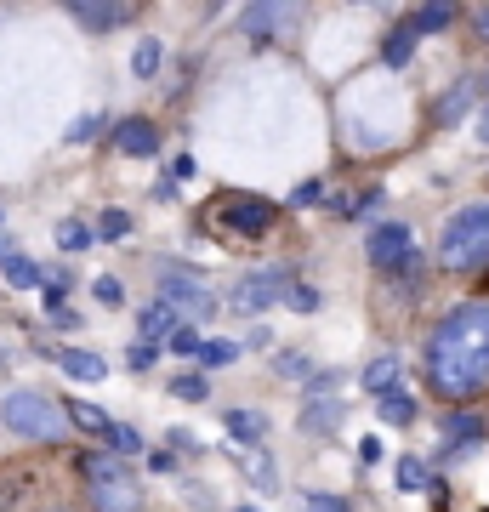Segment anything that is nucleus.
<instances>
[{"mask_svg":"<svg viewBox=\"0 0 489 512\" xmlns=\"http://www.w3.org/2000/svg\"><path fill=\"white\" fill-rule=\"evenodd\" d=\"M489 382V302H455L427 330V387L438 399L467 404Z\"/></svg>","mask_w":489,"mask_h":512,"instance_id":"nucleus-1","label":"nucleus"},{"mask_svg":"<svg viewBox=\"0 0 489 512\" xmlns=\"http://www.w3.org/2000/svg\"><path fill=\"white\" fill-rule=\"evenodd\" d=\"M438 262L450 274H484L489 268V200H472L461 205L444 234H438Z\"/></svg>","mask_w":489,"mask_h":512,"instance_id":"nucleus-2","label":"nucleus"},{"mask_svg":"<svg viewBox=\"0 0 489 512\" xmlns=\"http://www.w3.org/2000/svg\"><path fill=\"white\" fill-rule=\"evenodd\" d=\"M0 421H6L18 439H35V444H63L69 439V410L52 404L46 393H35V387H12V393L0 399Z\"/></svg>","mask_w":489,"mask_h":512,"instance_id":"nucleus-3","label":"nucleus"},{"mask_svg":"<svg viewBox=\"0 0 489 512\" xmlns=\"http://www.w3.org/2000/svg\"><path fill=\"white\" fill-rule=\"evenodd\" d=\"M364 251H370V262H376L381 274H399V268H416V262H421L416 234H410L404 222H381V228H370Z\"/></svg>","mask_w":489,"mask_h":512,"instance_id":"nucleus-4","label":"nucleus"},{"mask_svg":"<svg viewBox=\"0 0 489 512\" xmlns=\"http://www.w3.org/2000/svg\"><path fill=\"white\" fill-rule=\"evenodd\" d=\"M290 285L296 279L285 268H262V274H245L234 285V313H268L273 302H290Z\"/></svg>","mask_w":489,"mask_h":512,"instance_id":"nucleus-5","label":"nucleus"},{"mask_svg":"<svg viewBox=\"0 0 489 512\" xmlns=\"http://www.w3.org/2000/svg\"><path fill=\"white\" fill-rule=\"evenodd\" d=\"M330 387H336V376H330V370H319V376H313V387H308V410H302V427H308V433H336V427H342L347 404L336 399Z\"/></svg>","mask_w":489,"mask_h":512,"instance_id":"nucleus-6","label":"nucleus"},{"mask_svg":"<svg viewBox=\"0 0 489 512\" xmlns=\"http://www.w3.org/2000/svg\"><path fill=\"white\" fill-rule=\"evenodd\" d=\"M217 205H222V222H228L234 234H268L273 217H279L262 194H222Z\"/></svg>","mask_w":489,"mask_h":512,"instance_id":"nucleus-7","label":"nucleus"},{"mask_svg":"<svg viewBox=\"0 0 489 512\" xmlns=\"http://www.w3.org/2000/svg\"><path fill=\"white\" fill-rule=\"evenodd\" d=\"M160 296L171 302V308L200 313V319H211V313H217V296L205 291L194 274H182V268H160Z\"/></svg>","mask_w":489,"mask_h":512,"instance_id":"nucleus-8","label":"nucleus"},{"mask_svg":"<svg viewBox=\"0 0 489 512\" xmlns=\"http://www.w3.org/2000/svg\"><path fill=\"white\" fill-rule=\"evenodd\" d=\"M296 6H279V0H256V6H245L239 12V29L251 40H268V35H285V29H296Z\"/></svg>","mask_w":489,"mask_h":512,"instance_id":"nucleus-9","label":"nucleus"},{"mask_svg":"<svg viewBox=\"0 0 489 512\" xmlns=\"http://www.w3.org/2000/svg\"><path fill=\"white\" fill-rule=\"evenodd\" d=\"M69 18L86 23V29H120V23L137 18V6H126V0H109V6H97V0H74Z\"/></svg>","mask_w":489,"mask_h":512,"instance_id":"nucleus-10","label":"nucleus"},{"mask_svg":"<svg viewBox=\"0 0 489 512\" xmlns=\"http://www.w3.org/2000/svg\"><path fill=\"white\" fill-rule=\"evenodd\" d=\"M114 148H120V154H154V148H160V126L143 120V114H131V120L114 126Z\"/></svg>","mask_w":489,"mask_h":512,"instance_id":"nucleus-11","label":"nucleus"},{"mask_svg":"<svg viewBox=\"0 0 489 512\" xmlns=\"http://www.w3.org/2000/svg\"><path fill=\"white\" fill-rule=\"evenodd\" d=\"M52 365L63 370V376H74V382H103V376H109V365L86 348H52Z\"/></svg>","mask_w":489,"mask_h":512,"instance_id":"nucleus-12","label":"nucleus"},{"mask_svg":"<svg viewBox=\"0 0 489 512\" xmlns=\"http://www.w3.org/2000/svg\"><path fill=\"white\" fill-rule=\"evenodd\" d=\"M472 97H478V80H472V74H461L450 92H444V97L433 103V120H438V126H455V120H461V114L472 109Z\"/></svg>","mask_w":489,"mask_h":512,"instance_id":"nucleus-13","label":"nucleus"},{"mask_svg":"<svg viewBox=\"0 0 489 512\" xmlns=\"http://www.w3.org/2000/svg\"><path fill=\"white\" fill-rule=\"evenodd\" d=\"M0 279H6V285H18V291H35L46 274H40V268L18 251V245H6V239H0Z\"/></svg>","mask_w":489,"mask_h":512,"instance_id":"nucleus-14","label":"nucleus"},{"mask_svg":"<svg viewBox=\"0 0 489 512\" xmlns=\"http://www.w3.org/2000/svg\"><path fill=\"white\" fill-rule=\"evenodd\" d=\"M137 336H143V342H160V336H177V308H171V302H154V308H143L137 313Z\"/></svg>","mask_w":489,"mask_h":512,"instance_id":"nucleus-15","label":"nucleus"},{"mask_svg":"<svg viewBox=\"0 0 489 512\" xmlns=\"http://www.w3.org/2000/svg\"><path fill=\"white\" fill-rule=\"evenodd\" d=\"M91 495H97V512H137V484L131 478H114V484H91Z\"/></svg>","mask_w":489,"mask_h":512,"instance_id":"nucleus-16","label":"nucleus"},{"mask_svg":"<svg viewBox=\"0 0 489 512\" xmlns=\"http://www.w3.org/2000/svg\"><path fill=\"white\" fill-rule=\"evenodd\" d=\"M376 410H381L387 427H410V421H416V399H410L404 387H387V393L376 399Z\"/></svg>","mask_w":489,"mask_h":512,"instance_id":"nucleus-17","label":"nucleus"},{"mask_svg":"<svg viewBox=\"0 0 489 512\" xmlns=\"http://www.w3.org/2000/svg\"><path fill=\"white\" fill-rule=\"evenodd\" d=\"M404 23H410L416 35H444V29L455 23V6H444V0H433V6H416V12H410Z\"/></svg>","mask_w":489,"mask_h":512,"instance_id":"nucleus-18","label":"nucleus"},{"mask_svg":"<svg viewBox=\"0 0 489 512\" xmlns=\"http://www.w3.org/2000/svg\"><path fill=\"white\" fill-rule=\"evenodd\" d=\"M228 433L256 450V444L268 439V416H262V410H228Z\"/></svg>","mask_w":489,"mask_h":512,"instance_id":"nucleus-19","label":"nucleus"},{"mask_svg":"<svg viewBox=\"0 0 489 512\" xmlns=\"http://www.w3.org/2000/svg\"><path fill=\"white\" fill-rule=\"evenodd\" d=\"M160 63H165V46L154 35H143L137 46H131V74H137V80H154V74H160Z\"/></svg>","mask_w":489,"mask_h":512,"instance_id":"nucleus-20","label":"nucleus"},{"mask_svg":"<svg viewBox=\"0 0 489 512\" xmlns=\"http://www.w3.org/2000/svg\"><path fill=\"white\" fill-rule=\"evenodd\" d=\"M364 387H370V393H387V387H399V353H381V359H370V365H364Z\"/></svg>","mask_w":489,"mask_h":512,"instance_id":"nucleus-21","label":"nucleus"},{"mask_svg":"<svg viewBox=\"0 0 489 512\" xmlns=\"http://www.w3.org/2000/svg\"><path fill=\"white\" fill-rule=\"evenodd\" d=\"M410 52H416V29H410V23H399V29L387 35V46H381V63H387V69H404V63H410Z\"/></svg>","mask_w":489,"mask_h":512,"instance_id":"nucleus-22","label":"nucleus"},{"mask_svg":"<svg viewBox=\"0 0 489 512\" xmlns=\"http://www.w3.org/2000/svg\"><path fill=\"white\" fill-rule=\"evenodd\" d=\"M63 410H69V421H80L86 433H97V439H109V427H114V421L103 416L97 404H86V399H69V404H63Z\"/></svg>","mask_w":489,"mask_h":512,"instance_id":"nucleus-23","label":"nucleus"},{"mask_svg":"<svg viewBox=\"0 0 489 512\" xmlns=\"http://www.w3.org/2000/svg\"><path fill=\"white\" fill-rule=\"evenodd\" d=\"M234 461H239V467H251L256 490H279V484H273V461L262 456V450H251V444H239V450H234Z\"/></svg>","mask_w":489,"mask_h":512,"instance_id":"nucleus-24","label":"nucleus"},{"mask_svg":"<svg viewBox=\"0 0 489 512\" xmlns=\"http://www.w3.org/2000/svg\"><path fill=\"white\" fill-rule=\"evenodd\" d=\"M239 359V342H228V336H211L200 348V370H222V365H234Z\"/></svg>","mask_w":489,"mask_h":512,"instance_id":"nucleus-25","label":"nucleus"},{"mask_svg":"<svg viewBox=\"0 0 489 512\" xmlns=\"http://www.w3.org/2000/svg\"><path fill=\"white\" fill-rule=\"evenodd\" d=\"M80 473H86L91 484H114V478H126V467H120V456H86Z\"/></svg>","mask_w":489,"mask_h":512,"instance_id":"nucleus-26","label":"nucleus"},{"mask_svg":"<svg viewBox=\"0 0 489 512\" xmlns=\"http://www.w3.org/2000/svg\"><path fill=\"white\" fill-rule=\"evenodd\" d=\"M444 433H450L455 444H478V439H484V421H478V416H461V410H455V416H444Z\"/></svg>","mask_w":489,"mask_h":512,"instance_id":"nucleus-27","label":"nucleus"},{"mask_svg":"<svg viewBox=\"0 0 489 512\" xmlns=\"http://www.w3.org/2000/svg\"><path fill=\"white\" fill-rule=\"evenodd\" d=\"M109 450H114V456H137V450H143V433L126 427V421H114V427H109Z\"/></svg>","mask_w":489,"mask_h":512,"instance_id":"nucleus-28","label":"nucleus"},{"mask_svg":"<svg viewBox=\"0 0 489 512\" xmlns=\"http://www.w3.org/2000/svg\"><path fill=\"white\" fill-rule=\"evenodd\" d=\"M171 393H177L182 404H205V399H211L205 376H194V370H188V376H177V382H171Z\"/></svg>","mask_w":489,"mask_h":512,"instance_id":"nucleus-29","label":"nucleus"},{"mask_svg":"<svg viewBox=\"0 0 489 512\" xmlns=\"http://www.w3.org/2000/svg\"><path fill=\"white\" fill-rule=\"evenodd\" d=\"M433 478H427V461L421 456H404L399 461V490H427Z\"/></svg>","mask_w":489,"mask_h":512,"instance_id":"nucleus-30","label":"nucleus"},{"mask_svg":"<svg viewBox=\"0 0 489 512\" xmlns=\"http://www.w3.org/2000/svg\"><path fill=\"white\" fill-rule=\"evenodd\" d=\"M57 245H63V251H86L91 228H86V222H57Z\"/></svg>","mask_w":489,"mask_h":512,"instance_id":"nucleus-31","label":"nucleus"},{"mask_svg":"<svg viewBox=\"0 0 489 512\" xmlns=\"http://www.w3.org/2000/svg\"><path fill=\"white\" fill-rule=\"evenodd\" d=\"M97 234H103V239H126L131 234V217L109 205V211H103V222H97Z\"/></svg>","mask_w":489,"mask_h":512,"instance_id":"nucleus-32","label":"nucleus"},{"mask_svg":"<svg viewBox=\"0 0 489 512\" xmlns=\"http://www.w3.org/2000/svg\"><path fill=\"white\" fill-rule=\"evenodd\" d=\"M91 296H97V302H109V308H120V302H126V285H120V279H91Z\"/></svg>","mask_w":489,"mask_h":512,"instance_id":"nucleus-33","label":"nucleus"},{"mask_svg":"<svg viewBox=\"0 0 489 512\" xmlns=\"http://www.w3.org/2000/svg\"><path fill=\"white\" fill-rule=\"evenodd\" d=\"M273 370H279V376H313V365L302 359V353H279V359H273Z\"/></svg>","mask_w":489,"mask_h":512,"instance_id":"nucleus-34","label":"nucleus"},{"mask_svg":"<svg viewBox=\"0 0 489 512\" xmlns=\"http://www.w3.org/2000/svg\"><path fill=\"white\" fill-rule=\"evenodd\" d=\"M285 308L313 313V308H319V291H313V285H290V302H285Z\"/></svg>","mask_w":489,"mask_h":512,"instance_id":"nucleus-35","label":"nucleus"},{"mask_svg":"<svg viewBox=\"0 0 489 512\" xmlns=\"http://www.w3.org/2000/svg\"><path fill=\"white\" fill-rule=\"evenodd\" d=\"M200 336H194V330H177V336H171V353H182V359H200Z\"/></svg>","mask_w":489,"mask_h":512,"instance_id":"nucleus-36","label":"nucleus"},{"mask_svg":"<svg viewBox=\"0 0 489 512\" xmlns=\"http://www.w3.org/2000/svg\"><path fill=\"white\" fill-rule=\"evenodd\" d=\"M302 507H308V512H347V501H342V495H325V490H313L308 501H302Z\"/></svg>","mask_w":489,"mask_h":512,"instance_id":"nucleus-37","label":"nucleus"},{"mask_svg":"<svg viewBox=\"0 0 489 512\" xmlns=\"http://www.w3.org/2000/svg\"><path fill=\"white\" fill-rule=\"evenodd\" d=\"M97 131H103V114H80L74 131H69V143H86V137H97Z\"/></svg>","mask_w":489,"mask_h":512,"instance_id":"nucleus-38","label":"nucleus"},{"mask_svg":"<svg viewBox=\"0 0 489 512\" xmlns=\"http://www.w3.org/2000/svg\"><path fill=\"white\" fill-rule=\"evenodd\" d=\"M154 359H160V348H154V342H143V336H137V342H131V370H148V365H154Z\"/></svg>","mask_w":489,"mask_h":512,"instance_id":"nucleus-39","label":"nucleus"},{"mask_svg":"<svg viewBox=\"0 0 489 512\" xmlns=\"http://www.w3.org/2000/svg\"><path fill=\"white\" fill-rule=\"evenodd\" d=\"M165 439H171V450H182V456H194V450H205V444L194 439V433H188V427H171V433H165Z\"/></svg>","mask_w":489,"mask_h":512,"instance_id":"nucleus-40","label":"nucleus"},{"mask_svg":"<svg viewBox=\"0 0 489 512\" xmlns=\"http://www.w3.org/2000/svg\"><path fill=\"white\" fill-rule=\"evenodd\" d=\"M313 200H319V183H302L296 194H290V205H313Z\"/></svg>","mask_w":489,"mask_h":512,"instance_id":"nucleus-41","label":"nucleus"},{"mask_svg":"<svg viewBox=\"0 0 489 512\" xmlns=\"http://www.w3.org/2000/svg\"><path fill=\"white\" fill-rule=\"evenodd\" d=\"M472 29H478V40H489V6H472Z\"/></svg>","mask_w":489,"mask_h":512,"instance_id":"nucleus-42","label":"nucleus"},{"mask_svg":"<svg viewBox=\"0 0 489 512\" xmlns=\"http://www.w3.org/2000/svg\"><path fill=\"white\" fill-rule=\"evenodd\" d=\"M359 461H364V467H370V461H381V439H364L359 444Z\"/></svg>","mask_w":489,"mask_h":512,"instance_id":"nucleus-43","label":"nucleus"},{"mask_svg":"<svg viewBox=\"0 0 489 512\" xmlns=\"http://www.w3.org/2000/svg\"><path fill=\"white\" fill-rule=\"evenodd\" d=\"M52 325H63V330H80V313H74V308H63V313H52Z\"/></svg>","mask_w":489,"mask_h":512,"instance_id":"nucleus-44","label":"nucleus"},{"mask_svg":"<svg viewBox=\"0 0 489 512\" xmlns=\"http://www.w3.org/2000/svg\"><path fill=\"white\" fill-rule=\"evenodd\" d=\"M478 137H484V143H489V114H484V126H478Z\"/></svg>","mask_w":489,"mask_h":512,"instance_id":"nucleus-45","label":"nucleus"},{"mask_svg":"<svg viewBox=\"0 0 489 512\" xmlns=\"http://www.w3.org/2000/svg\"><path fill=\"white\" fill-rule=\"evenodd\" d=\"M234 512H262V507H234Z\"/></svg>","mask_w":489,"mask_h":512,"instance_id":"nucleus-46","label":"nucleus"}]
</instances>
